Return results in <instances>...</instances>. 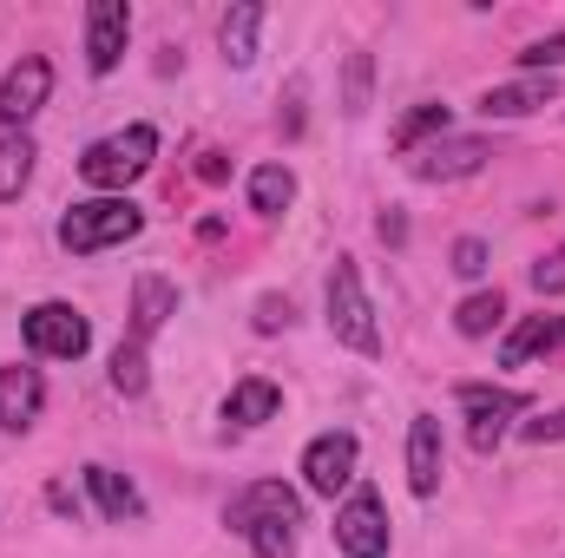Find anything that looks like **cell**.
Segmentation results:
<instances>
[{"label":"cell","instance_id":"28","mask_svg":"<svg viewBox=\"0 0 565 558\" xmlns=\"http://www.w3.org/2000/svg\"><path fill=\"white\" fill-rule=\"evenodd\" d=\"M454 277H487V244H480V237H460V244H454Z\"/></svg>","mask_w":565,"mask_h":558},{"label":"cell","instance_id":"25","mask_svg":"<svg viewBox=\"0 0 565 558\" xmlns=\"http://www.w3.org/2000/svg\"><path fill=\"white\" fill-rule=\"evenodd\" d=\"M145 382H151L145 375V342H119L113 348V388L119 395H145Z\"/></svg>","mask_w":565,"mask_h":558},{"label":"cell","instance_id":"24","mask_svg":"<svg viewBox=\"0 0 565 558\" xmlns=\"http://www.w3.org/2000/svg\"><path fill=\"white\" fill-rule=\"evenodd\" d=\"M369 86H375V60L369 53H349V73H342V112L349 119L369 112Z\"/></svg>","mask_w":565,"mask_h":558},{"label":"cell","instance_id":"5","mask_svg":"<svg viewBox=\"0 0 565 558\" xmlns=\"http://www.w3.org/2000/svg\"><path fill=\"white\" fill-rule=\"evenodd\" d=\"M20 329H26V348L33 355H53V362H79L93 348V322L73 302H33Z\"/></svg>","mask_w":565,"mask_h":558},{"label":"cell","instance_id":"4","mask_svg":"<svg viewBox=\"0 0 565 558\" xmlns=\"http://www.w3.org/2000/svg\"><path fill=\"white\" fill-rule=\"evenodd\" d=\"M329 335H335L342 348H355V355H375V348H382L375 302H369V289H362L355 257H335V270H329Z\"/></svg>","mask_w":565,"mask_h":558},{"label":"cell","instance_id":"1","mask_svg":"<svg viewBox=\"0 0 565 558\" xmlns=\"http://www.w3.org/2000/svg\"><path fill=\"white\" fill-rule=\"evenodd\" d=\"M224 526L257 546V558H296V526H302V500L282 486V480H250L231 506H224Z\"/></svg>","mask_w":565,"mask_h":558},{"label":"cell","instance_id":"9","mask_svg":"<svg viewBox=\"0 0 565 558\" xmlns=\"http://www.w3.org/2000/svg\"><path fill=\"white\" fill-rule=\"evenodd\" d=\"M46 93H53V66L40 53H20L7 66V79H0V126L7 132H26V119L46 106Z\"/></svg>","mask_w":565,"mask_h":558},{"label":"cell","instance_id":"7","mask_svg":"<svg viewBox=\"0 0 565 558\" xmlns=\"http://www.w3.org/2000/svg\"><path fill=\"white\" fill-rule=\"evenodd\" d=\"M335 546L349 558H388V513L375 486H355L349 506H335Z\"/></svg>","mask_w":565,"mask_h":558},{"label":"cell","instance_id":"32","mask_svg":"<svg viewBox=\"0 0 565 558\" xmlns=\"http://www.w3.org/2000/svg\"><path fill=\"white\" fill-rule=\"evenodd\" d=\"M375 230H382V244H408V217H402V211H382Z\"/></svg>","mask_w":565,"mask_h":558},{"label":"cell","instance_id":"30","mask_svg":"<svg viewBox=\"0 0 565 558\" xmlns=\"http://www.w3.org/2000/svg\"><path fill=\"white\" fill-rule=\"evenodd\" d=\"M277 329H289V296H264L257 302V335H277Z\"/></svg>","mask_w":565,"mask_h":558},{"label":"cell","instance_id":"16","mask_svg":"<svg viewBox=\"0 0 565 558\" xmlns=\"http://www.w3.org/2000/svg\"><path fill=\"white\" fill-rule=\"evenodd\" d=\"M178 315V289L164 277H139L132 282V342H151L164 322Z\"/></svg>","mask_w":565,"mask_h":558},{"label":"cell","instance_id":"6","mask_svg":"<svg viewBox=\"0 0 565 558\" xmlns=\"http://www.w3.org/2000/svg\"><path fill=\"white\" fill-rule=\"evenodd\" d=\"M355 460H362V440H355L349 427H329V433H316V440L302 447V480H309V493L335 500V493L355 480Z\"/></svg>","mask_w":565,"mask_h":558},{"label":"cell","instance_id":"2","mask_svg":"<svg viewBox=\"0 0 565 558\" xmlns=\"http://www.w3.org/2000/svg\"><path fill=\"white\" fill-rule=\"evenodd\" d=\"M145 230V211L132 197H86V204H73L66 217H60V244L73 250V257H99V250H113V244H132Z\"/></svg>","mask_w":565,"mask_h":558},{"label":"cell","instance_id":"22","mask_svg":"<svg viewBox=\"0 0 565 558\" xmlns=\"http://www.w3.org/2000/svg\"><path fill=\"white\" fill-rule=\"evenodd\" d=\"M33 158H40V151H33V139H26V132H7V139H0V204H13V197L26 191Z\"/></svg>","mask_w":565,"mask_h":558},{"label":"cell","instance_id":"31","mask_svg":"<svg viewBox=\"0 0 565 558\" xmlns=\"http://www.w3.org/2000/svg\"><path fill=\"white\" fill-rule=\"evenodd\" d=\"M282 132H289V139L302 132V79H289V112H282Z\"/></svg>","mask_w":565,"mask_h":558},{"label":"cell","instance_id":"3","mask_svg":"<svg viewBox=\"0 0 565 558\" xmlns=\"http://www.w3.org/2000/svg\"><path fill=\"white\" fill-rule=\"evenodd\" d=\"M151 158H158V132L151 126H126V132H113V139L79 151V178L93 191H126V184H139L151 171Z\"/></svg>","mask_w":565,"mask_h":558},{"label":"cell","instance_id":"14","mask_svg":"<svg viewBox=\"0 0 565 558\" xmlns=\"http://www.w3.org/2000/svg\"><path fill=\"white\" fill-rule=\"evenodd\" d=\"M46 408V382L40 368H0V427L7 433H26Z\"/></svg>","mask_w":565,"mask_h":558},{"label":"cell","instance_id":"13","mask_svg":"<svg viewBox=\"0 0 565 558\" xmlns=\"http://www.w3.org/2000/svg\"><path fill=\"white\" fill-rule=\"evenodd\" d=\"M540 106H559V79H546V73H526V79H513V86H487V93H480V112H487V119H526V112H540Z\"/></svg>","mask_w":565,"mask_h":558},{"label":"cell","instance_id":"17","mask_svg":"<svg viewBox=\"0 0 565 558\" xmlns=\"http://www.w3.org/2000/svg\"><path fill=\"white\" fill-rule=\"evenodd\" d=\"M86 493L99 500V513L113 519V526H126V519H145V500L132 480H119L113 466H86Z\"/></svg>","mask_w":565,"mask_h":558},{"label":"cell","instance_id":"15","mask_svg":"<svg viewBox=\"0 0 565 558\" xmlns=\"http://www.w3.org/2000/svg\"><path fill=\"white\" fill-rule=\"evenodd\" d=\"M546 348H565V315H526V322L500 342V362H507V368H526V362L546 355Z\"/></svg>","mask_w":565,"mask_h":558},{"label":"cell","instance_id":"27","mask_svg":"<svg viewBox=\"0 0 565 558\" xmlns=\"http://www.w3.org/2000/svg\"><path fill=\"white\" fill-rule=\"evenodd\" d=\"M520 440L546 447V440H565V408H540L533 420H520Z\"/></svg>","mask_w":565,"mask_h":558},{"label":"cell","instance_id":"21","mask_svg":"<svg viewBox=\"0 0 565 558\" xmlns=\"http://www.w3.org/2000/svg\"><path fill=\"white\" fill-rule=\"evenodd\" d=\"M500 322H507V296H500V289H480V296H467V302L454 309V329H460L467 342H487Z\"/></svg>","mask_w":565,"mask_h":558},{"label":"cell","instance_id":"20","mask_svg":"<svg viewBox=\"0 0 565 558\" xmlns=\"http://www.w3.org/2000/svg\"><path fill=\"white\" fill-rule=\"evenodd\" d=\"M257 26H264V7H250V0L224 13L217 40H224V60H231V66H250V60H257Z\"/></svg>","mask_w":565,"mask_h":558},{"label":"cell","instance_id":"23","mask_svg":"<svg viewBox=\"0 0 565 558\" xmlns=\"http://www.w3.org/2000/svg\"><path fill=\"white\" fill-rule=\"evenodd\" d=\"M422 139H447V106H415L395 126V151H422Z\"/></svg>","mask_w":565,"mask_h":558},{"label":"cell","instance_id":"29","mask_svg":"<svg viewBox=\"0 0 565 558\" xmlns=\"http://www.w3.org/2000/svg\"><path fill=\"white\" fill-rule=\"evenodd\" d=\"M533 289H540V296H565V250H553V257L533 264Z\"/></svg>","mask_w":565,"mask_h":558},{"label":"cell","instance_id":"19","mask_svg":"<svg viewBox=\"0 0 565 558\" xmlns=\"http://www.w3.org/2000/svg\"><path fill=\"white\" fill-rule=\"evenodd\" d=\"M296 204V171L289 164H257L250 171V211L257 217H282Z\"/></svg>","mask_w":565,"mask_h":558},{"label":"cell","instance_id":"26","mask_svg":"<svg viewBox=\"0 0 565 558\" xmlns=\"http://www.w3.org/2000/svg\"><path fill=\"white\" fill-rule=\"evenodd\" d=\"M520 66H526V73H546V79H553V73L565 66V33H553V40H533V46L520 53Z\"/></svg>","mask_w":565,"mask_h":558},{"label":"cell","instance_id":"8","mask_svg":"<svg viewBox=\"0 0 565 558\" xmlns=\"http://www.w3.org/2000/svg\"><path fill=\"white\" fill-rule=\"evenodd\" d=\"M460 408H467V440H473V453H493V447L507 440V427L526 415V395L467 382V388H460Z\"/></svg>","mask_w":565,"mask_h":558},{"label":"cell","instance_id":"33","mask_svg":"<svg viewBox=\"0 0 565 558\" xmlns=\"http://www.w3.org/2000/svg\"><path fill=\"white\" fill-rule=\"evenodd\" d=\"M198 178H211V184H217V178H224V158H217V151H204V158H198Z\"/></svg>","mask_w":565,"mask_h":558},{"label":"cell","instance_id":"11","mask_svg":"<svg viewBox=\"0 0 565 558\" xmlns=\"http://www.w3.org/2000/svg\"><path fill=\"white\" fill-rule=\"evenodd\" d=\"M487 158H493L487 139H434L422 158H415V178H422V184H454V178H473Z\"/></svg>","mask_w":565,"mask_h":558},{"label":"cell","instance_id":"18","mask_svg":"<svg viewBox=\"0 0 565 558\" xmlns=\"http://www.w3.org/2000/svg\"><path fill=\"white\" fill-rule=\"evenodd\" d=\"M277 408H282V388L277 382H264V375H250V382L231 388L224 420H237V427H264V420H277Z\"/></svg>","mask_w":565,"mask_h":558},{"label":"cell","instance_id":"10","mask_svg":"<svg viewBox=\"0 0 565 558\" xmlns=\"http://www.w3.org/2000/svg\"><path fill=\"white\" fill-rule=\"evenodd\" d=\"M126 40H132V7L126 0H93L86 7V66L113 73L126 60Z\"/></svg>","mask_w":565,"mask_h":558},{"label":"cell","instance_id":"12","mask_svg":"<svg viewBox=\"0 0 565 558\" xmlns=\"http://www.w3.org/2000/svg\"><path fill=\"white\" fill-rule=\"evenodd\" d=\"M440 473H447V447H440V420L434 415H415L408 420V486L434 500L440 493Z\"/></svg>","mask_w":565,"mask_h":558}]
</instances>
